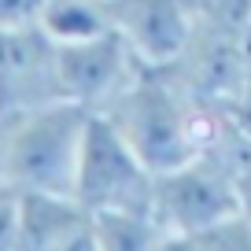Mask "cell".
Returning <instances> with one entry per match:
<instances>
[{"label": "cell", "mask_w": 251, "mask_h": 251, "mask_svg": "<svg viewBox=\"0 0 251 251\" xmlns=\"http://www.w3.org/2000/svg\"><path fill=\"white\" fill-rule=\"evenodd\" d=\"M196 244L203 251H251V222L244 214H233V218L203 229L196 236Z\"/></svg>", "instance_id": "obj_11"}, {"label": "cell", "mask_w": 251, "mask_h": 251, "mask_svg": "<svg viewBox=\"0 0 251 251\" xmlns=\"http://www.w3.org/2000/svg\"><path fill=\"white\" fill-rule=\"evenodd\" d=\"M155 170L133 151L107 115H93L74 177V200L89 214H151Z\"/></svg>", "instance_id": "obj_3"}, {"label": "cell", "mask_w": 251, "mask_h": 251, "mask_svg": "<svg viewBox=\"0 0 251 251\" xmlns=\"http://www.w3.org/2000/svg\"><path fill=\"white\" fill-rule=\"evenodd\" d=\"M159 251H203V248L196 244V236H174V233H166Z\"/></svg>", "instance_id": "obj_16"}, {"label": "cell", "mask_w": 251, "mask_h": 251, "mask_svg": "<svg viewBox=\"0 0 251 251\" xmlns=\"http://www.w3.org/2000/svg\"><path fill=\"white\" fill-rule=\"evenodd\" d=\"M52 100H63L55 81V45L41 26L0 30V111L19 115Z\"/></svg>", "instance_id": "obj_6"}, {"label": "cell", "mask_w": 251, "mask_h": 251, "mask_svg": "<svg viewBox=\"0 0 251 251\" xmlns=\"http://www.w3.org/2000/svg\"><path fill=\"white\" fill-rule=\"evenodd\" d=\"M103 4H111V0H103Z\"/></svg>", "instance_id": "obj_18"}, {"label": "cell", "mask_w": 251, "mask_h": 251, "mask_svg": "<svg viewBox=\"0 0 251 251\" xmlns=\"http://www.w3.org/2000/svg\"><path fill=\"white\" fill-rule=\"evenodd\" d=\"M37 26L52 45H78V41L115 30L111 26V8L103 0H45Z\"/></svg>", "instance_id": "obj_9"}, {"label": "cell", "mask_w": 251, "mask_h": 251, "mask_svg": "<svg viewBox=\"0 0 251 251\" xmlns=\"http://www.w3.org/2000/svg\"><path fill=\"white\" fill-rule=\"evenodd\" d=\"M111 26L148 67H170L192 33V0H111Z\"/></svg>", "instance_id": "obj_7"}, {"label": "cell", "mask_w": 251, "mask_h": 251, "mask_svg": "<svg viewBox=\"0 0 251 251\" xmlns=\"http://www.w3.org/2000/svg\"><path fill=\"white\" fill-rule=\"evenodd\" d=\"M236 93H251V33L244 41V74H240V89Z\"/></svg>", "instance_id": "obj_17"}, {"label": "cell", "mask_w": 251, "mask_h": 251, "mask_svg": "<svg viewBox=\"0 0 251 251\" xmlns=\"http://www.w3.org/2000/svg\"><path fill=\"white\" fill-rule=\"evenodd\" d=\"M248 4H251V0H248Z\"/></svg>", "instance_id": "obj_19"}, {"label": "cell", "mask_w": 251, "mask_h": 251, "mask_svg": "<svg viewBox=\"0 0 251 251\" xmlns=\"http://www.w3.org/2000/svg\"><path fill=\"white\" fill-rule=\"evenodd\" d=\"M100 251H159L163 226L151 214H93Z\"/></svg>", "instance_id": "obj_10"}, {"label": "cell", "mask_w": 251, "mask_h": 251, "mask_svg": "<svg viewBox=\"0 0 251 251\" xmlns=\"http://www.w3.org/2000/svg\"><path fill=\"white\" fill-rule=\"evenodd\" d=\"M211 103H200L170 67H144L107 111L115 129L155 174L174 170L203 151Z\"/></svg>", "instance_id": "obj_1"}, {"label": "cell", "mask_w": 251, "mask_h": 251, "mask_svg": "<svg viewBox=\"0 0 251 251\" xmlns=\"http://www.w3.org/2000/svg\"><path fill=\"white\" fill-rule=\"evenodd\" d=\"M45 0H0V30L11 26H37Z\"/></svg>", "instance_id": "obj_13"}, {"label": "cell", "mask_w": 251, "mask_h": 251, "mask_svg": "<svg viewBox=\"0 0 251 251\" xmlns=\"http://www.w3.org/2000/svg\"><path fill=\"white\" fill-rule=\"evenodd\" d=\"M8 137H11V115L0 111V188H8Z\"/></svg>", "instance_id": "obj_14"}, {"label": "cell", "mask_w": 251, "mask_h": 251, "mask_svg": "<svg viewBox=\"0 0 251 251\" xmlns=\"http://www.w3.org/2000/svg\"><path fill=\"white\" fill-rule=\"evenodd\" d=\"M93 111L71 100H52L11 115L8 188L15 192H71Z\"/></svg>", "instance_id": "obj_2"}, {"label": "cell", "mask_w": 251, "mask_h": 251, "mask_svg": "<svg viewBox=\"0 0 251 251\" xmlns=\"http://www.w3.org/2000/svg\"><path fill=\"white\" fill-rule=\"evenodd\" d=\"M236 192H240V214L251 222V163H244L236 174Z\"/></svg>", "instance_id": "obj_15"}, {"label": "cell", "mask_w": 251, "mask_h": 251, "mask_svg": "<svg viewBox=\"0 0 251 251\" xmlns=\"http://www.w3.org/2000/svg\"><path fill=\"white\" fill-rule=\"evenodd\" d=\"M148 63L129 48V41L118 30H107L100 37L78 41V45H55V81H59V96L78 103V107L107 111L126 89L133 85V78Z\"/></svg>", "instance_id": "obj_5"}, {"label": "cell", "mask_w": 251, "mask_h": 251, "mask_svg": "<svg viewBox=\"0 0 251 251\" xmlns=\"http://www.w3.org/2000/svg\"><path fill=\"white\" fill-rule=\"evenodd\" d=\"M0 251H19V196L0 188Z\"/></svg>", "instance_id": "obj_12"}, {"label": "cell", "mask_w": 251, "mask_h": 251, "mask_svg": "<svg viewBox=\"0 0 251 251\" xmlns=\"http://www.w3.org/2000/svg\"><path fill=\"white\" fill-rule=\"evenodd\" d=\"M236 166L222 155L200 151L196 159L155 174L151 218L174 236H200L203 229L240 214Z\"/></svg>", "instance_id": "obj_4"}, {"label": "cell", "mask_w": 251, "mask_h": 251, "mask_svg": "<svg viewBox=\"0 0 251 251\" xmlns=\"http://www.w3.org/2000/svg\"><path fill=\"white\" fill-rule=\"evenodd\" d=\"M19 196V251H55L93 214L71 192H15Z\"/></svg>", "instance_id": "obj_8"}]
</instances>
